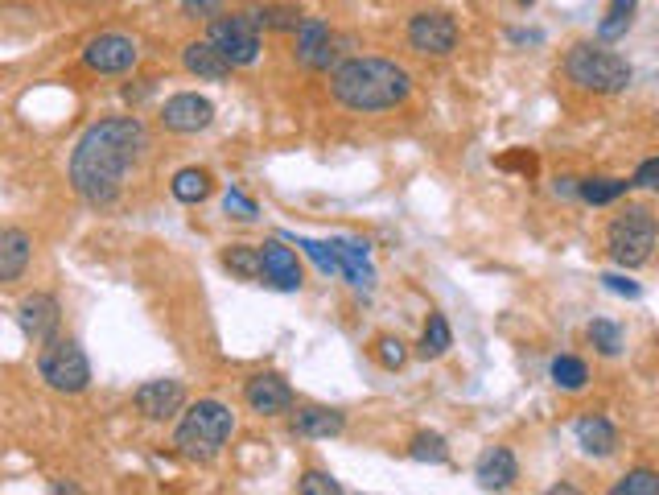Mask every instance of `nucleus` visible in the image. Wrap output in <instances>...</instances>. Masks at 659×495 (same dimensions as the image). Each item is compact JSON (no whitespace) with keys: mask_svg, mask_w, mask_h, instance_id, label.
<instances>
[{"mask_svg":"<svg viewBox=\"0 0 659 495\" xmlns=\"http://www.w3.org/2000/svg\"><path fill=\"white\" fill-rule=\"evenodd\" d=\"M408 91H412V79L404 66L388 58H371V54L338 62L330 75V95L351 112H388L404 104Z\"/></svg>","mask_w":659,"mask_h":495,"instance_id":"nucleus-2","label":"nucleus"},{"mask_svg":"<svg viewBox=\"0 0 659 495\" xmlns=\"http://www.w3.org/2000/svg\"><path fill=\"white\" fill-rule=\"evenodd\" d=\"M206 38L219 46V54L231 62V66H252L264 50L260 42V25L252 13H231V17H215L211 29H206Z\"/></svg>","mask_w":659,"mask_h":495,"instance_id":"nucleus-7","label":"nucleus"},{"mask_svg":"<svg viewBox=\"0 0 659 495\" xmlns=\"http://www.w3.org/2000/svg\"><path fill=\"white\" fill-rule=\"evenodd\" d=\"M375 359H379V368H388V372H396V368H404V359H408V351H404V343H400V339H392V335H384V339H375Z\"/></svg>","mask_w":659,"mask_h":495,"instance_id":"nucleus-33","label":"nucleus"},{"mask_svg":"<svg viewBox=\"0 0 659 495\" xmlns=\"http://www.w3.org/2000/svg\"><path fill=\"white\" fill-rule=\"evenodd\" d=\"M408 46L425 58H445L458 46V25L449 13H416L408 21Z\"/></svg>","mask_w":659,"mask_h":495,"instance_id":"nucleus-9","label":"nucleus"},{"mask_svg":"<svg viewBox=\"0 0 659 495\" xmlns=\"http://www.w3.org/2000/svg\"><path fill=\"white\" fill-rule=\"evenodd\" d=\"M252 17L260 29H276V33H297L305 21L301 9H293V5H264V9H252Z\"/></svg>","mask_w":659,"mask_h":495,"instance_id":"nucleus-27","label":"nucleus"},{"mask_svg":"<svg viewBox=\"0 0 659 495\" xmlns=\"http://www.w3.org/2000/svg\"><path fill=\"white\" fill-rule=\"evenodd\" d=\"M585 335H589V343H594L606 359H614V355L622 351V326L610 322V318H594V322L585 326Z\"/></svg>","mask_w":659,"mask_h":495,"instance_id":"nucleus-29","label":"nucleus"},{"mask_svg":"<svg viewBox=\"0 0 659 495\" xmlns=\"http://www.w3.org/2000/svg\"><path fill=\"white\" fill-rule=\"evenodd\" d=\"M211 120H215V104L198 91H178L161 104V128L165 132H182V137H190V132L211 128Z\"/></svg>","mask_w":659,"mask_h":495,"instance_id":"nucleus-10","label":"nucleus"},{"mask_svg":"<svg viewBox=\"0 0 659 495\" xmlns=\"http://www.w3.org/2000/svg\"><path fill=\"white\" fill-rule=\"evenodd\" d=\"M297 240V248L318 264V273H326V277H342V256H338V248H334V240H305V236H293Z\"/></svg>","mask_w":659,"mask_h":495,"instance_id":"nucleus-26","label":"nucleus"},{"mask_svg":"<svg viewBox=\"0 0 659 495\" xmlns=\"http://www.w3.org/2000/svg\"><path fill=\"white\" fill-rule=\"evenodd\" d=\"M602 285H606L610 293H622V297H639V285H635V281H627V277H618V273H606V277H602Z\"/></svg>","mask_w":659,"mask_h":495,"instance_id":"nucleus-36","label":"nucleus"},{"mask_svg":"<svg viewBox=\"0 0 659 495\" xmlns=\"http://www.w3.org/2000/svg\"><path fill=\"white\" fill-rule=\"evenodd\" d=\"M186 5H202V9H211V5H215V0H186Z\"/></svg>","mask_w":659,"mask_h":495,"instance_id":"nucleus-37","label":"nucleus"},{"mask_svg":"<svg viewBox=\"0 0 659 495\" xmlns=\"http://www.w3.org/2000/svg\"><path fill=\"white\" fill-rule=\"evenodd\" d=\"M614 495H659V471L639 467V471H631V475H622V479L614 483Z\"/></svg>","mask_w":659,"mask_h":495,"instance_id":"nucleus-30","label":"nucleus"},{"mask_svg":"<svg viewBox=\"0 0 659 495\" xmlns=\"http://www.w3.org/2000/svg\"><path fill=\"white\" fill-rule=\"evenodd\" d=\"M244 401L260 417H281V413L293 409V388H289V380H281L276 372H260V376H252L244 384Z\"/></svg>","mask_w":659,"mask_h":495,"instance_id":"nucleus-12","label":"nucleus"},{"mask_svg":"<svg viewBox=\"0 0 659 495\" xmlns=\"http://www.w3.org/2000/svg\"><path fill=\"white\" fill-rule=\"evenodd\" d=\"M136 62H141V46L124 33H99L83 46V66L95 75H124Z\"/></svg>","mask_w":659,"mask_h":495,"instance_id":"nucleus-8","label":"nucleus"},{"mask_svg":"<svg viewBox=\"0 0 659 495\" xmlns=\"http://www.w3.org/2000/svg\"><path fill=\"white\" fill-rule=\"evenodd\" d=\"M38 376L54 392H83L91 384V363H87V355L75 339L54 335L38 347Z\"/></svg>","mask_w":659,"mask_h":495,"instance_id":"nucleus-6","label":"nucleus"},{"mask_svg":"<svg viewBox=\"0 0 659 495\" xmlns=\"http://www.w3.org/2000/svg\"><path fill=\"white\" fill-rule=\"evenodd\" d=\"M182 66L198 79V83H223V79H231V71L235 66L219 54V46L211 42V38H202V42H190L186 50H182Z\"/></svg>","mask_w":659,"mask_h":495,"instance_id":"nucleus-15","label":"nucleus"},{"mask_svg":"<svg viewBox=\"0 0 659 495\" xmlns=\"http://www.w3.org/2000/svg\"><path fill=\"white\" fill-rule=\"evenodd\" d=\"M449 347H454V330H449L445 314H429V326H425V335H421V355L425 359H441Z\"/></svg>","mask_w":659,"mask_h":495,"instance_id":"nucleus-28","label":"nucleus"},{"mask_svg":"<svg viewBox=\"0 0 659 495\" xmlns=\"http://www.w3.org/2000/svg\"><path fill=\"white\" fill-rule=\"evenodd\" d=\"M297 491H301V495H338L342 483H338L334 475H326V471H305V475L297 479Z\"/></svg>","mask_w":659,"mask_h":495,"instance_id":"nucleus-32","label":"nucleus"},{"mask_svg":"<svg viewBox=\"0 0 659 495\" xmlns=\"http://www.w3.org/2000/svg\"><path fill=\"white\" fill-rule=\"evenodd\" d=\"M235 434V413L223 405V401H194L178 429H173V446L178 454L194 458V462H211Z\"/></svg>","mask_w":659,"mask_h":495,"instance_id":"nucleus-3","label":"nucleus"},{"mask_svg":"<svg viewBox=\"0 0 659 495\" xmlns=\"http://www.w3.org/2000/svg\"><path fill=\"white\" fill-rule=\"evenodd\" d=\"M635 182H627V178H585V182H577V194L585 198L589 207H610V203H618L622 194H627Z\"/></svg>","mask_w":659,"mask_h":495,"instance_id":"nucleus-23","label":"nucleus"},{"mask_svg":"<svg viewBox=\"0 0 659 495\" xmlns=\"http://www.w3.org/2000/svg\"><path fill=\"white\" fill-rule=\"evenodd\" d=\"M573 434H577V446H581L585 454H594V458H606V454L618 450V429H614L602 413H585V417H577Z\"/></svg>","mask_w":659,"mask_h":495,"instance_id":"nucleus-18","label":"nucleus"},{"mask_svg":"<svg viewBox=\"0 0 659 495\" xmlns=\"http://www.w3.org/2000/svg\"><path fill=\"white\" fill-rule=\"evenodd\" d=\"M260 260H264V281L281 293H297L301 289V264H297V252L285 244V240H264L260 244Z\"/></svg>","mask_w":659,"mask_h":495,"instance_id":"nucleus-14","label":"nucleus"},{"mask_svg":"<svg viewBox=\"0 0 659 495\" xmlns=\"http://www.w3.org/2000/svg\"><path fill=\"white\" fill-rule=\"evenodd\" d=\"M655 244H659V223L639 203H627L606 227V252L622 264V269H639V264H647Z\"/></svg>","mask_w":659,"mask_h":495,"instance_id":"nucleus-4","label":"nucleus"},{"mask_svg":"<svg viewBox=\"0 0 659 495\" xmlns=\"http://www.w3.org/2000/svg\"><path fill=\"white\" fill-rule=\"evenodd\" d=\"M639 190H651V194H659V157H647V161H639V170H635V178H631Z\"/></svg>","mask_w":659,"mask_h":495,"instance_id":"nucleus-35","label":"nucleus"},{"mask_svg":"<svg viewBox=\"0 0 659 495\" xmlns=\"http://www.w3.org/2000/svg\"><path fill=\"white\" fill-rule=\"evenodd\" d=\"M17 322H21L25 335L42 347L46 339L58 335L62 310H58V302H54L50 293H29V297H21V306H17Z\"/></svg>","mask_w":659,"mask_h":495,"instance_id":"nucleus-13","label":"nucleus"},{"mask_svg":"<svg viewBox=\"0 0 659 495\" xmlns=\"http://www.w3.org/2000/svg\"><path fill=\"white\" fill-rule=\"evenodd\" d=\"M149 149V132L136 116H108L95 120L71 153V186L87 207L103 211L120 198L124 174Z\"/></svg>","mask_w":659,"mask_h":495,"instance_id":"nucleus-1","label":"nucleus"},{"mask_svg":"<svg viewBox=\"0 0 659 495\" xmlns=\"http://www.w3.org/2000/svg\"><path fill=\"white\" fill-rule=\"evenodd\" d=\"M33 260V240L25 236L21 227H5L0 231V281H21L25 264Z\"/></svg>","mask_w":659,"mask_h":495,"instance_id":"nucleus-19","label":"nucleus"},{"mask_svg":"<svg viewBox=\"0 0 659 495\" xmlns=\"http://www.w3.org/2000/svg\"><path fill=\"white\" fill-rule=\"evenodd\" d=\"M635 9H639V0H610V5H606V17L598 21V38H602V42L627 38V29L635 25Z\"/></svg>","mask_w":659,"mask_h":495,"instance_id":"nucleus-22","label":"nucleus"},{"mask_svg":"<svg viewBox=\"0 0 659 495\" xmlns=\"http://www.w3.org/2000/svg\"><path fill=\"white\" fill-rule=\"evenodd\" d=\"M223 269H231L244 281H260L264 277V260H260V244H231L223 252Z\"/></svg>","mask_w":659,"mask_h":495,"instance_id":"nucleus-24","label":"nucleus"},{"mask_svg":"<svg viewBox=\"0 0 659 495\" xmlns=\"http://www.w3.org/2000/svg\"><path fill=\"white\" fill-rule=\"evenodd\" d=\"M293 429L301 438H334V434H342L346 429V417L338 413V409H301L297 417H293Z\"/></svg>","mask_w":659,"mask_h":495,"instance_id":"nucleus-20","label":"nucleus"},{"mask_svg":"<svg viewBox=\"0 0 659 495\" xmlns=\"http://www.w3.org/2000/svg\"><path fill=\"white\" fill-rule=\"evenodd\" d=\"M408 454H412L416 462H445V458H449V446H445L441 434H416L412 446H408Z\"/></svg>","mask_w":659,"mask_h":495,"instance_id":"nucleus-31","label":"nucleus"},{"mask_svg":"<svg viewBox=\"0 0 659 495\" xmlns=\"http://www.w3.org/2000/svg\"><path fill=\"white\" fill-rule=\"evenodd\" d=\"M515 5H519V9H532V5H536V0H515Z\"/></svg>","mask_w":659,"mask_h":495,"instance_id":"nucleus-38","label":"nucleus"},{"mask_svg":"<svg viewBox=\"0 0 659 495\" xmlns=\"http://www.w3.org/2000/svg\"><path fill=\"white\" fill-rule=\"evenodd\" d=\"M474 479H478V487H487V491H503V487H511L519 479V462H515V454L507 446H491L487 454L478 458Z\"/></svg>","mask_w":659,"mask_h":495,"instance_id":"nucleus-17","label":"nucleus"},{"mask_svg":"<svg viewBox=\"0 0 659 495\" xmlns=\"http://www.w3.org/2000/svg\"><path fill=\"white\" fill-rule=\"evenodd\" d=\"M169 190H173V198H178V203L194 207V203H206V198H211V190H215V178L206 174V170H198V165H186V170H178V174H173Z\"/></svg>","mask_w":659,"mask_h":495,"instance_id":"nucleus-21","label":"nucleus"},{"mask_svg":"<svg viewBox=\"0 0 659 495\" xmlns=\"http://www.w3.org/2000/svg\"><path fill=\"white\" fill-rule=\"evenodd\" d=\"M297 62L318 66V71L334 62V33H330L326 21H318V17L301 21V29H297Z\"/></svg>","mask_w":659,"mask_h":495,"instance_id":"nucleus-16","label":"nucleus"},{"mask_svg":"<svg viewBox=\"0 0 659 495\" xmlns=\"http://www.w3.org/2000/svg\"><path fill=\"white\" fill-rule=\"evenodd\" d=\"M223 211H227L231 219H244V223H252V219L260 215V207L252 203V198H248L244 190H235V186L223 194Z\"/></svg>","mask_w":659,"mask_h":495,"instance_id":"nucleus-34","label":"nucleus"},{"mask_svg":"<svg viewBox=\"0 0 659 495\" xmlns=\"http://www.w3.org/2000/svg\"><path fill=\"white\" fill-rule=\"evenodd\" d=\"M565 79H569L573 87H581V91L614 95V91H622V87L635 79V71H631L627 58H618V54H610V50H602V46L581 42V46H573V50L565 54Z\"/></svg>","mask_w":659,"mask_h":495,"instance_id":"nucleus-5","label":"nucleus"},{"mask_svg":"<svg viewBox=\"0 0 659 495\" xmlns=\"http://www.w3.org/2000/svg\"><path fill=\"white\" fill-rule=\"evenodd\" d=\"M548 376H552V384L565 388V392H581L589 384V368H585V359H577V355H557V359H552V368H548Z\"/></svg>","mask_w":659,"mask_h":495,"instance_id":"nucleus-25","label":"nucleus"},{"mask_svg":"<svg viewBox=\"0 0 659 495\" xmlns=\"http://www.w3.org/2000/svg\"><path fill=\"white\" fill-rule=\"evenodd\" d=\"M136 409L149 421H169L186 409V384L182 380H149L136 388Z\"/></svg>","mask_w":659,"mask_h":495,"instance_id":"nucleus-11","label":"nucleus"}]
</instances>
